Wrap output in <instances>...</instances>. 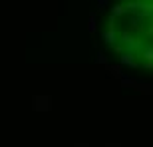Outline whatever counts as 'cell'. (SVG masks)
Returning <instances> with one entry per match:
<instances>
[{"mask_svg":"<svg viewBox=\"0 0 153 147\" xmlns=\"http://www.w3.org/2000/svg\"><path fill=\"white\" fill-rule=\"evenodd\" d=\"M97 26L103 46L117 62L153 74V0L109 6Z\"/></svg>","mask_w":153,"mask_h":147,"instance_id":"6da1fadb","label":"cell"}]
</instances>
